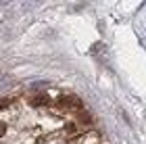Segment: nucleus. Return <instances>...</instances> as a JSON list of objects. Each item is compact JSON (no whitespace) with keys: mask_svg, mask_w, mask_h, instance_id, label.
Segmentation results:
<instances>
[{"mask_svg":"<svg viewBox=\"0 0 146 144\" xmlns=\"http://www.w3.org/2000/svg\"><path fill=\"white\" fill-rule=\"evenodd\" d=\"M29 102L34 104V107H40V104H48V96L42 94V96H34V98H29Z\"/></svg>","mask_w":146,"mask_h":144,"instance_id":"obj_1","label":"nucleus"}]
</instances>
